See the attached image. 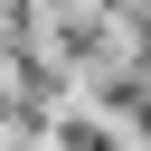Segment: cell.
Here are the masks:
<instances>
[{
  "label": "cell",
  "instance_id": "cell-1",
  "mask_svg": "<svg viewBox=\"0 0 151 151\" xmlns=\"http://www.w3.org/2000/svg\"><path fill=\"white\" fill-rule=\"evenodd\" d=\"M57 151H123V142H113V123H104V104H94V113H66V123H57Z\"/></svg>",
  "mask_w": 151,
  "mask_h": 151
}]
</instances>
